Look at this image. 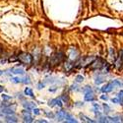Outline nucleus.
I'll use <instances>...</instances> for the list:
<instances>
[{"mask_svg":"<svg viewBox=\"0 0 123 123\" xmlns=\"http://www.w3.org/2000/svg\"><path fill=\"white\" fill-rule=\"evenodd\" d=\"M18 58L25 64H31L32 63V61H33L32 56H31L30 54H28V53H21L20 56H18Z\"/></svg>","mask_w":123,"mask_h":123,"instance_id":"obj_1","label":"nucleus"},{"mask_svg":"<svg viewBox=\"0 0 123 123\" xmlns=\"http://www.w3.org/2000/svg\"><path fill=\"white\" fill-rule=\"evenodd\" d=\"M48 105L53 107V106H59V107H62L63 105V102L61 100V98H53L48 101Z\"/></svg>","mask_w":123,"mask_h":123,"instance_id":"obj_2","label":"nucleus"},{"mask_svg":"<svg viewBox=\"0 0 123 123\" xmlns=\"http://www.w3.org/2000/svg\"><path fill=\"white\" fill-rule=\"evenodd\" d=\"M113 89H114V86H113V84H112V82H110V83L105 85L104 87L101 88V92L102 93L107 94V93H110V92L113 91Z\"/></svg>","mask_w":123,"mask_h":123,"instance_id":"obj_3","label":"nucleus"},{"mask_svg":"<svg viewBox=\"0 0 123 123\" xmlns=\"http://www.w3.org/2000/svg\"><path fill=\"white\" fill-rule=\"evenodd\" d=\"M23 119H24V122H33L34 121V118L33 116L30 114V112L27 110H24L23 112Z\"/></svg>","mask_w":123,"mask_h":123,"instance_id":"obj_4","label":"nucleus"},{"mask_svg":"<svg viewBox=\"0 0 123 123\" xmlns=\"http://www.w3.org/2000/svg\"><path fill=\"white\" fill-rule=\"evenodd\" d=\"M10 71H11L13 74H16V75H24V74H25V71H24V69H22V68H17V67H15V68H12Z\"/></svg>","mask_w":123,"mask_h":123,"instance_id":"obj_5","label":"nucleus"},{"mask_svg":"<svg viewBox=\"0 0 123 123\" xmlns=\"http://www.w3.org/2000/svg\"><path fill=\"white\" fill-rule=\"evenodd\" d=\"M84 98L86 101H94L96 98L94 96V93H87V94H85Z\"/></svg>","mask_w":123,"mask_h":123,"instance_id":"obj_6","label":"nucleus"},{"mask_svg":"<svg viewBox=\"0 0 123 123\" xmlns=\"http://www.w3.org/2000/svg\"><path fill=\"white\" fill-rule=\"evenodd\" d=\"M105 81V76L98 75V77H97V78H96V80H95V84H96V85H100L101 83H104Z\"/></svg>","mask_w":123,"mask_h":123,"instance_id":"obj_7","label":"nucleus"},{"mask_svg":"<svg viewBox=\"0 0 123 123\" xmlns=\"http://www.w3.org/2000/svg\"><path fill=\"white\" fill-rule=\"evenodd\" d=\"M66 111L65 110H60L56 113V116L58 118V120H62V119H65V116H66Z\"/></svg>","mask_w":123,"mask_h":123,"instance_id":"obj_8","label":"nucleus"},{"mask_svg":"<svg viewBox=\"0 0 123 123\" xmlns=\"http://www.w3.org/2000/svg\"><path fill=\"white\" fill-rule=\"evenodd\" d=\"M65 121H66V122H71V123H76V122H77L76 118H75L74 116H72L71 114H66V116H65Z\"/></svg>","mask_w":123,"mask_h":123,"instance_id":"obj_9","label":"nucleus"},{"mask_svg":"<svg viewBox=\"0 0 123 123\" xmlns=\"http://www.w3.org/2000/svg\"><path fill=\"white\" fill-rule=\"evenodd\" d=\"M14 114H10V115H8V116H6V122H18V119H17V117H15V116H13Z\"/></svg>","mask_w":123,"mask_h":123,"instance_id":"obj_10","label":"nucleus"},{"mask_svg":"<svg viewBox=\"0 0 123 123\" xmlns=\"http://www.w3.org/2000/svg\"><path fill=\"white\" fill-rule=\"evenodd\" d=\"M24 93H25L26 96H29V97H31V98H34V97H35V96H34V92H33V90L31 89V88H26Z\"/></svg>","mask_w":123,"mask_h":123,"instance_id":"obj_11","label":"nucleus"},{"mask_svg":"<svg viewBox=\"0 0 123 123\" xmlns=\"http://www.w3.org/2000/svg\"><path fill=\"white\" fill-rule=\"evenodd\" d=\"M80 118L83 120V121H85V122H92V123L95 122L94 120H92L91 118H89L88 116H86L85 114H82V113H80Z\"/></svg>","mask_w":123,"mask_h":123,"instance_id":"obj_12","label":"nucleus"},{"mask_svg":"<svg viewBox=\"0 0 123 123\" xmlns=\"http://www.w3.org/2000/svg\"><path fill=\"white\" fill-rule=\"evenodd\" d=\"M2 113L10 115V114H14L15 111H14V109H11V108H3L2 109Z\"/></svg>","mask_w":123,"mask_h":123,"instance_id":"obj_13","label":"nucleus"},{"mask_svg":"<svg viewBox=\"0 0 123 123\" xmlns=\"http://www.w3.org/2000/svg\"><path fill=\"white\" fill-rule=\"evenodd\" d=\"M119 100V105H123V91H120L119 93L117 94V97H116Z\"/></svg>","mask_w":123,"mask_h":123,"instance_id":"obj_14","label":"nucleus"},{"mask_svg":"<svg viewBox=\"0 0 123 123\" xmlns=\"http://www.w3.org/2000/svg\"><path fill=\"white\" fill-rule=\"evenodd\" d=\"M23 105H24L25 107H27V109H28V110H30L31 108L33 109L34 107H36V105H35V104H33V102H25V104H24Z\"/></svg>","mask_w":123,"mask_h":123,"instance_id":"obj_15","label":"nucleus"},{"mask_svg":"<svg viewBox=\"0 0 123 123\" xmlns=\"http://www.w3.org/2000/svg\"><path fill=\"white\" fill-rule=\"evenodd\" d=\"M107 119H109L108 121L110 122H120L121 118L119 116H114V117H107Z\"/></svg>","mask_w":123,"mask_h":123,"instance_id":"obj_16","label":"nucleus"},{"mask_svg":"<svg viewBox=\"0 0 123 123\" xmlns=\"http://www.w3.org/2000/svg\"><path fill=\"white\" fill-rule=\"evenodd\" d=\"M11 82H13V83H15V84L22 83V79L18 78V77H14V78H11Z\"/></svg>","mask_w":123,"mask_h":123,"instance_id":"obj_17","label":"nucleus"},{"mask_svg":"<svg viewBox=\"0 0 123 123\" xmlns=\"http://www.w3.org/2000/svg\"><path fill=\"white\" fill-rule=\"evenodd\" d=\"M75 81H76V83H82V82L84 81V77L82 75H78V76H76Z\"/></svg>","mask_w":123,"mask_h":123,"instance_id":"obj_18","label":"nucleus"},{"mask_svg":"<svg viewBox=\"0 0 123 123\" xmlns=\"http://www.w3.org/2000/svg\"><path fill=\"white\" fill-rule=\"evenodd\" d=\"M83 92H84L85 94H87V93H94V92H93V89H92V87H90V86L85 87V89L83 90Z\"/></svg>","mask_w":123,"mask_h":123,"instance_id":"obj_19","label":"nucleus"},{"mask_svg":"<svg viewBox=\"0 0 123 123\" xmlns=\"http://www.w3.org/2000/svg\"><path fill=\"white\" fill-rule=\"evenodd\" d=\"M33 112H34V114H35V115H39L40 110H39L38 108H37V107H34V108H33Z\"/></svg>","mask_w":123,"mask_h":123,"instance_id":"obj_20","label":"nucleus"},{"mask_svg":"<svg viewBox=\"0 0 123 123\" xmlns=\"http://www.w3.org/2000/svg\"><path fill=\"white\" fill-rule=\"evenodd\" d=\"M22 83H25V84H30V83H31L30 78H29V77H25L24 79H22Z\"/></svg>","mask_w":123,"mask_h":123,"instance_id":"obj_21","label":"nucleus"},{"mask_svg":"<svg viewBox=\"0 0 123 123\" xmlns=\"http://www.w3.org/2000/svg\"><path fill=\"white\" fill-rule=\"evenodd\" d=\"M2 98H3L4 100H9V99H11L12 98H11V97H9L8 95H5V94H3V95H2Z\"/></svg>","mask_w":123,"mask_h":123,"instance_id":"obj_22","label":"nucleus"},{"mask_svg":"<svg viewBox=\"0 0 123 123\" xmlns=\"http://www.w3.org/2000/svg\"><path fill=\"white\" fill-rule=\"evenodd\" d=\"M98 122H108L107 117H100L99 120H98Z\"/></svg>","mask_w":123,"mask_h":123,"instance_id":"obj_23","label":"nucleus"},{"mask_svg":"<svg viewBox=\"0 0 123 123\" xmlns=\"http://www.w3.org/2000/svg\"><path fill=\"white\" fill-rule=\"evenodd\" d=\"M100 99H102V100H107V99H108V97H107L106 95H102V96L100 97Z\"/></svg>","mask_w":123,"mask_h":123,"instance_id":"obj_24","label":"nucleus"},{"mask_svg":"<svg viewBox=\"0 0 123 123\" xmlns=\"http://www.w3.org/2000/svg\"><path fill=\"white\" fill-rule=\"evenodd\" d=\"M111 101L113 102V104H119V100H118L117 98H111Z\"/></svg>","mask_w":123,"mask_h":123,"instance_id":"obj_25","label":"nucleus"},{"mask_svg":"<svg viewBox=\"0 0 123 123\" xmlns=\"http://www.w3.org/2000/svg\"><path fill=\"white\" fill-rule=\"evenodd\" d=\"M104 108H105V110L106 112H110V108L108 107V105H104Z\"/></svg>","mask_w":123,"mask_h":123,"instance_id":"obj_26","label":"nucleus"},{"mask_svg":"<svg viewBox=\"0 0 123 123\" xmlns=\"http://www.w3.org/2000/svg\"><path fill=\"white\" fill-rule=\"evenodd\" d=\"M37 87H38V89H43V88L44 87V85H43V84H42V83H39V84L37 85Z\"/></svg>","mask_w":123,"mask_h":123,"instance_id":"obj_27","label":"nucleus"},{"mask_svg":"<svg viewBox=\"0 0 123 123\" xmlns=\"http://www.w3.org/2000/svg\"><path fill=\"white\" fill-rule=\"evenodd\" d=\"M110 55H112V48H110ZM111 58L114 59V52H113V56H111Z\"/></svg>","mask_w":123,"mask_h":123,"instance_id":"obj_28","label":"nucleus"},{"mask_svg":"<svg viewBox=\"0 0 123 123\" xmlns=\"http://www.w3.org/2000/svg\"><path fill=\"white\" fill-rule=\"evenodd\" d=\"M37 122H39V123H42V122H43V123H46L47 121H46V120H38Z\"/></svg>","mask_w":123,"mask_h":123,"instance_id":"obj_29","label":"nucleus"},{"mask_svg":"<svg viewBox=\"0 0 123 123\" xmlns=\"http://www.w3.org/2000/svg\"><path fill=\"white\" fill-rule=\"evenodd\" d=\"M1 92H3V87L0 86V93H1Z\"/></svg>","mask_w":123,"mask_h":123,"instance_id":"obj_30","label":"nucleus"},{"mask_svg":"<svg viewBox=\"0 0 123 123\" xmlns=\"http://www.w3.org/2000/svg\"><path fill=\"white\" fill-rule=\"evenodd\" d=\"M2 74H3V71H0V76H1Z\"/></svg>","mask_w":123,"mask_h":123,"instance_id":"obj_31","label":"nucleus"}]
</instances>
